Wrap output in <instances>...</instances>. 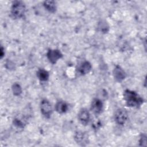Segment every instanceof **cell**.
<instances>
[{
	"label": "cell",
	"mask_w": 147,
	"mask_h": 147,
	"mask_svg": "<svg viewBox=\"0 0 147 147\" xmlns=\"http://www.w3.org/2000/svg\"><path fill=\"white\" fill-rule=\"evenodd\" d=\"M123 99L128 107H140L144 103V99L136 91L125 90L123 92Z\"/></svg>",
	"instance_id": "1"
},
{
	"label": "cell",
	"mask_w": 147,
	"mask_h": 147,
	"mask_svg": "<svg viewBox=\"0 0 147 147\" xmlns=\"http://www.w3.org/2000/svg\"><path fill=\"white\" fill-rule=\"evenodd\" d=\"M25 3L21 1H15L13 2L10 14L11 17L13 19H19L22 18L25 12Z\"/></svg>",
	"instance_id": "2"
},
{
	"label": "cell",
	"mask_w": 147,
	"mask_h": 147,
	"mask_svg": "<svg viewBox=\"0 0 147 147\" xmlns=\"http://www.w3.org/2000/svg\"><path fill=\"white\" fill-rule=\"evenodd\" d=\"M114 119L117 124L120 125H124L128 119V113L127 111L122 108L118 109L115 113Z\"/></svg>",
	"instance_id": "3"
},
{
	"label": "cell",
	"mask_w": 147,
	"mask_h": 147,
	"mask_svg": "<svg viewBox=\"0 0 147 147\" xmlns=\"http://www.w3.org/2000/svg\"><path fill=\"white\" fill-rule=\"evenodd\" d=\"M40 110L42 114L46 118H49L52 113V107L50 102L46 99L41 100L40 103Z\"/></svg>",
	"instance_id": "4"
},
{
	"label": "cell",
	"mask_w": 147,
	"mask_h": 147,
	"mask_svg": "<svg viewBox=\"0 0 147 147\" xmlns=\"http://www.w3.org/2000/svg\"><path fill=\"white\" fill-rule=\"evenodd\" d=\"M47 57L50 63L55 64L58 60L63 57V54L59 49H49L47 53Z\"/></svg>",
	"instance_id": "5"
},
{
	"label": "cell",
	"mask_w": 147,
	"mask_h": 147,
	"mask_svg": "<svg viewBox=\"0 0 147 147\" xmlns=\"http://www.w3.org/2000/svg\"><path fill=\"white\" fill-rule=\"evenodd\" d=\"M103 110V103L101 99L94 98L91 104V110L95 115H99L102 113Z\"/></svg>",
	"instance_id": "6"
},
{
	"label": "cell",
	"mask_w": 147,
	"mask_h": 147,
	"mask_svg": "<svg viewBox=\"0 0 147 147\" xmlns=\"http://www.w3.org/2000/svg\"><path fill=\"white\" fill-rule=\"evenodd\" d=\"M74 140L76 142L81 146H86L89 142L88 137L86 133L79 131L75 133Z\"/></svg>",
	"instance_id": "7"
},
{
	"label": "cell",
	"mask_w": 147,
	"mask_h": 147,
	"mask_svg": "<svg viewBox=\"0 0 147 147\" xmlns=\"http://www.w3.org/2000/svg\"><path fill=\"white\" fill-rule=\"evenodd\" d=\"M113 76L115 80L118 82H121L126 78V73L125 71L119 65H116L113 71Z\"/></svg>",
	"instance_id": "8"
},
{
	"label": "cell",
	"mask_w": 147,
	"mask_h": 147,
	"mask_svg": "<svg viewBox=\"0 0 147 147\" xmlns=\"http://www.w3.org/2000/svg\"><path fill=\"white\" fill-rule=\"evenodd\" d=\"M78 119L83 125H87L90 119V114L89 111L86 109H81L78 113Z\"/></svg>",
	"instance_id": "9"
},
{
	"label": "cell",
	"mask_w": 147,
	"mask_h": 147,
	"mask_svg": "<svg viewBox=\"0 0 147 147\" xmlns=\"http://www.w3.org/2000/svg\"><path fill=\"white\" fill-rule=\"evenodd\" d=\"M92 69V65L89 61H85L83 62L78 68V72L81 75H84L88 74Z\"/></svg>",
	"instance_id": "10"
},
{
	"label": "cell",
	"mask_w": 147,
	"mask_h": 147,
	"mask_svg": "<svg viewBox=\"0 0 147 147\" xmlns=\"http://www.w3.org/2000/svg\"><path fill=\"white\" fill-rule=\"evenodd\" d=\"M68 109V105L62 100L58 101L55 105V110L59 114H64L67 111Z\"/></svg>",
	"instance_id": "11"
},
{
	"label": "cell",
	"mask_w": 147,
	"mask_h": 147,
	"mask_svg": "<svg viewBox=\"0 0 147 147\" xmlns=\"http://www.w3.org/2000/svg\"><path fill=\"white\" fill-rule=\"evenodd\" d=\"M36 75H37V77L38 78V79L41 82L47 81L49 77V72L47 70H45L43 68L38 69L36 72Z\"/></svg>",
	"instance_id": "12"
},
{
	"label": "cell",
	"mask_w": 147,
	"mask_h": 147,
	"mask_svg": "<svg viewBox=\"0 0 147 147\" xmlns=\"http://www.w3.org/2000/svg\"><path fill=\"white\" fill-rule=\"evenodd\" d=\"M43 6L50 13H55L56 10V3L54 1H45L43 2Z\"/></svg>",
	"instance_id": "13"
},
{
	"label": "cell",
	"mask_w": 147,
	"mask_h": 147,
	"mask_svg": "<svg viewBox=\"0 0 147 147\" xmlns=\"http://www.w3.org/2000/svg\"><path fill=\"white\" fill-rule=\"evenodd\" d=\"M98 30L102 33H106L109 30V25L105 20H101L98 24Z\"/></svg>",
	"instance_id": "14"
},
{
	"label": "cell",
	"mask_w": 147,
	"mask_h": 147,
	"mask_svg": "<svg viewBox=\"0 0 147 147\" xmlns=\"http://www.w3.org/2000/svg\"><path fill=\"white\" fill-rule=\"evenodd\" d=\"M11 90L13 91V94L15 96H19L22 93V88L21 86L17 83H14L12 86H11Z\"/></svg>",
	"instance_id": "15"
},
{
	"label": "cell",
	"mask_w": 147,
	"mask_h": 147,
	"mask_svg": "<svg viewBox=\"0 0 147 147\" xmlns=\"http://www.w3.org/2000/svg\"><path fill=\"white\" fill-rule=\"evenodd\" d=\"M13 123L16 127L19 129H23L26 125L23 121L18 118H15L13 119Z\"/></svg>",
	"instance_id": "16"
},
{
	"label": "cell",
	"mask_w": 147,
	"mask_h": 147,
	"mask_svg": "<svg viewBox=\"0 0 147 147\" xmlns=\"http://www.w3.org/2000/svg\"><path fill=\"white\" fill-rule=\"evenodd\" d=\"M140 145L141 146H146V136L145 134H141L140 135V138L139 140Z\"/></svg>",
	"instance_id": "17"
},
{
	"label": "cell",
	"mask_w": 147,
	"mask_h": 147,
	"mask_svg": "<svg viewBox=\"0 0 147 147\" xmlns=\"http://www.w3.org/2000/svg\"><path fill=\"white\" fill-rule=\"evenodd\" d=\"M5 66H6V68L8 69H13L14 68H15L14 64L12 61H9V60H7L6 62Z\"/></svg>",
	"instance_id": "18"
},
{
	"label": "cell",
	"mask_w": 147,
	"mask_h": 147,
	"mask_svg": "<svg viewBox=\"0 0 147 147\" xmlns=\"http://www.w3.org/2000/svg\"><path fill=\"white\" fill-rule=\"evenodd\" d=\"M5 55V51H4V48H3L2 46L1 47V49H0V58L2 59L3 57Z\"/></svg>",
	"instance_id": "19"
}]
</instances>
